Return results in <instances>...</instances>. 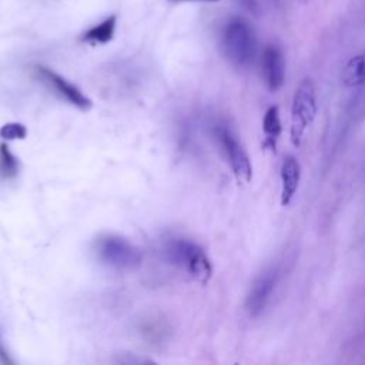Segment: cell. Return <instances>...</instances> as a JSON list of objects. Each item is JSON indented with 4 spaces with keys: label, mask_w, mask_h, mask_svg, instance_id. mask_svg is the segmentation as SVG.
<instances>
[{
    "label": "cell",
    "mask_w": 365,
    "mask_h": 365,
    "mask_svg": "<svg viewBox=\"0 0 365 365\" xmlns=\"http://www.w3.org/2000/svg\"><path fill=\"white\" fill-rule=\"evenodd\" d=\"M115 24H117V17L110 16L104 19L101 23L93 26L83 34V40L87 43H108L115 31Z\"/></svg>",
    "instance_id": "12"
},
{
    "label": "cell",
    "mask_w": 365,
    "mask_h": 365,
    "mask_svg": "<svg viewBox=\"0 0 365 365\" xmlns=\"http://www.w3.org/2000/svg\"><path fill=\"white\" fill-rule=\"evenodd\" d=\"M279 181H281L279 201L282 207H287L292 202L301 181V164L295 157L287 155L284 158L279 170Z\"/></svg>",
    "instance_id": "9"
},
{
    "label": "cell",
    "mask_w": 365,
    "mask_h": 365,
    "mask_svg": "<svg viewBox=\"0 0 365 365\" xmlns=\"http://www.w3.org/2000/svg\"><path fill=\"white\" fill-rule=\"evenodd\" d=\"M224 56L238 68L252 64L257 54V37L252 27L242 19H231L221 36Z\"/></svg>",
    "instance_id": "2"
},
{
    "label": "cell",
    "mask_w": 365,
    "mask_h": 365,
    "mask_svg": "<svg viewBox=\"0 0 365 365\" xmlns=\"http://www.w3.org/2000/svg\"><path fill=\"white\" fill-rule=\"evenodd\" d=\"M173 1H188V0H173ZM205 1H218V0H205Z\"/></svg>",
    "instance_id": "17"
},
{
    "label": "cell",
    "mask_w": 365,
    "mask_h": 365,
    "mask_svg": "<svg viewBox=\"0 0 365 365\" xmlns=\"http://www.w3.org/2000/svg\"><path fill=\"white\" fill-rule=\"evenodd\" d=\"M165 259L185 271L200 284H207L212 277V264L205 251L187 238H170L163 247Z\"/></svg>",
    "instance_id": "1"
},
{
    "label": "cell",
    "mask_w": 365,
    "mask_h": 365,
    "mask_svg": "<svg viewBox=\"0 0 365 365\" xmlns=\"http://www.w3.org/2000/svg\"><path fill=\"white\" fill-rule=\"evenodd\" d=\"M34 70H36L37 76L46 84H48L67 103H70L71 106H74L83 111H87L91 108L93 101L77 86H74L73 83H70L68 80H66L64 77H61L60 74H57L56 71H53L44 66H36Z\"/></svg>",
    "instance_id": "7"
},
{
    "label": "cell",
    "mask_w": 365,
    "mask_h": 365,
    "mask_svg": "<svg viewBox=\"0 0 365 365\" xmlns=\"http://www.w3.org/2000/svg\"><path fill=\"white\" fill-rule=\"evenodd\" d=\"M318 111L315 84L311 78H304L292 96L289 140L294 147H299L305 131L311 127Z\"/></svg>",
    "instance_id": "4"
},
{
    "label": "cell",
    "mask_w": 365,
    "mask_h": 365,
    "mask_svg": "<svg viewBox=\"0 0 365 365\" xmlns=\"http://www.w3.org/2000/svg\"><path fill=\"white\" fill-rule=\"evenodd\" d=\"M262 131H264V143L262 147L277 151V143L282 133V123L279 117V110L277 106H269L262 118Z\"/></svg>",
    "instance_id": "10"
},
{
    "label": "cell",
    "mask_w": 365,
    "mask_h": 365,
    "mask_svg": "<svg viewBox=\"0 0 365 365\" xmlns=\"http://www.w3.org/2000/svg\"><path fill=\"white\" fill-rule=\"evenodd\" d=\"M244 9H247L250 13L257 14L258 13V4L255 0H238Z\"/></svg>",
    "instance_id": "16"
},
{
    "label": "cell",
    "mask_w": 365,
    "mask_h": 365,
    "mask_svg": "<svg viewBox=\"0 0 365 365\" xmlns=\"http://www.w3.org/2000/svg\"><path fill=\"white\" fill-rule=\"evenodd\" d=\"M279 268L269 267L264 269L251 284L245 297V309L250 317H258L268 305L272 292L279 281Z\"/></svg>",
    "instance_id": "6"
},
{
    "label": "cell",
    "mask_w": 365,
    "mask_h": 365,
    "mask_svg": "<svg viewBox=\"0 0 365 365\" xmlns=\"http://www.w3.org/2000/svg\"><path fill=\"white\" fill-rule=\"evenodd\" d=\"M27 135V128L24 124L17 123V121H11V123H6L0 127V137L3 140H24Z\"/></svg>",
    "instance_id": "14"
},
{
    "label": "cell",
    "mask_w": 365,
    "mask_h": 365,
    "mask_svg": "<svg viewBox=\"0 0 365 365\" xmlns=\"http://www.w3.org/2000/svg\"><path fill=\"white\" fill-rule=\"evenodd\" d=\"M19 174V158L6 144H0V177L11 180Z\"/></svg>",
    "instance_id": "13"
},
{
    "label": "cell",
    "mask_w": 365,
    "mask_h": 365,
    "mask_svg": "<svg viewBox=\"0 0 365 365\" xmlns=\"http://www.w3.org/2000/svg\"><path fill=\"white\" fill-rule=\"evenodd\" d=\"M94 252L103 264L120 271L135 269L143 262L141 250L117 234H103L97 237L94 241Z\"/></svg>",
    "instance_id": "3"
},
{
    "label": "cell",
    "mask_w": 365,
    "mask_h": 365,
    "mask_svg": "<svg viewBox=\"0 0 365 365\" xmlns=\"http://www.w3.org/2000/svg\"><path fill=\"white\" fill-rule=\"evenodd\" d=\"M342 83L348 87H359L365 84V51L351 57L341 73Z\"/></svg>",
    "instance_id": "11"
},
{
    "label": "cell",
    "mask_w": 365,
    "mask_h": 365,
    "mask_svg": "<svg viewBox=\"0 0 365 365\" xmlns=\"http://www.w3.org/2000/svg\"><path fill=\"white\" fill-rule=\"evenodd\" d=\"M262 78L269 91H277L285 81V61L282 51L275 44L265 46L261 56Z\"/></svg>",
    "instance_id": "8"
},
{
    "label": "cell",
    "mask_w": 365,
    "mask_h": 365,
    "mask_svg": "<svg viewBox=\"0 0 365 365\" xmlns=\"http://www.w3.org/2000/svg\"><path fill=\"white\" fill-rule=\"evenodd\" d=\"M0 364H4V365H11L14 364V359L11 358L10 352L7 351V346L4 344V338H3V332H1V328H0Z\"/></svg>",
    "instance_id": "15"
},
{
    "label": "cell",
    "mask_w": 365,
    "mask_h": 365,
    "mask_svg": "<svg viewBox=\"0 0 365 365\" xmlns=\"http://www.w3.org/2000/svg\"><path fill=\"white\" fill-rule=\"evenodd\" d=\"M215 135L237 181L244 184L250 182L252 178V163L241 141L227 125L222 124L215 128Z\"/></svg>",
    "instance_id": "5"
}]
</instances>
